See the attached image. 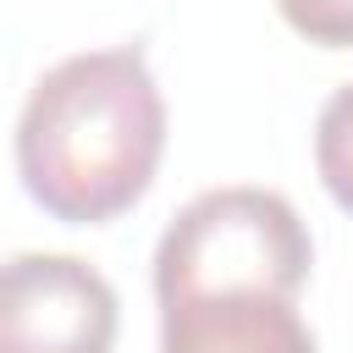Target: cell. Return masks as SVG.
<instances>
[{
    "mask_svg": "<svg viewBox=\"0 0 353 353\" xmlns=\"http://www.w3.org/2000/svg\"><path fill=\"white\" fill-rule=\"evenodd\" d=\"M165 149V99L138 44L77 50L22 99L17 171L61 221L94 226L143 199Z\"/></svg>",
    "mask_w": 353,
    "mask_h": 353,
    "instance_id": "obj_1",
    "label": "cell"
},
{
    "mask_svg": "<svg viewBox=\"0 0 353 353\" xmlns=\"http://www.w3.org/2000/svg\"><path fill=\"white\" fill-rule=\"evenodd\" d=\"M314 248L298 210L276 188L226 182L204 188L176 210L154 248V298H193V292H237L265 287L298 298L309 281Z\"/></svg>",
    "mask_w": 353,
    "mask_h": 353,
    "instance_id": "obj_2",
    "label": "cell"
},
{
    "mask_svg": "<svg viewBox=\"0 0 353 353\" xmlns=\"http://www.w3.org/2000/svg\"><path fill=\"white\" fill-rule=\"evenodd\" d=\"M116 287L77 254L28 248L0 259V353H110Z\"/></svg>",
    "mask_w": 353,
    "mask_h": 353,
    "instance_id": "obj_3",
    "label": "cell"
},
{
    "mask_svg": "<svg viewBox=\"0 0 353 353\" xmlns=\"http://www.w3.org/2000/svg\"><path fill=\"white\" fill-rule=\"evenodd\" d=\"M160 353H314V331L287 292H193L160 303Z\"/></svg>",
    "mask_w": 353,
    "mask_h": 353,
    "instance_id": "obj_4",
    "label": "cell"
},
{
    "mask_svg": "<svg viewBox=\"0 0 353 353\" xmlns=\"http://www.w3.org/2000/svg\"><path fill=\"white\" fill-rule=\"evenodd\" d=\"M314 171L331 188V199L353 215V83H342L314 121Z\"/></svg>",
    "mask_w": 353,
    "mask_h": 353,
    "instance_id": "obj_5",
    "label": "cell"
},
{
    "mask_svg": "<svg viewBox=\"0 0 353 353\" xmlns=\"http://www.w3.org/2000/svg\"><path fill=\"white\" fill-rule=\"evenodd\" d=\"M276 11L309 44H325V50L353 44V0H276Z\"/></svg>",
    "mask_w": 353,
    "mask_h": 353,
    "instance_id": "obj_6",
    "label": "cell"
}]
</instances>
